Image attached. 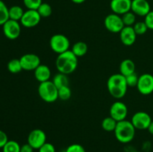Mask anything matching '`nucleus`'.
I'll return each instance as SVG.
<instances>
[{
    "label": "nucleus",
    "mask_w": 153,
    "mask_h": 152,
    "mask_svg": "<svg viewBox=\"0 0 153 152\" xmlns=\"http://www.w3.org/2000/svg\"><path fill=\"white\" fill-rule=\"evenodd\" d=\"M78 58L71 50L59 54L55 61V66L58 72L70 75L76 71L78 67Z\"/></svg>",
    "instance_id": "obj_1"
},
{
    "label": "nucleus",
    "mask_w": 153,
    "mask_h": 152,
    "mask_svg": "<svg viewBox=\"0 0 153 152\" xmlns=\"http://www.w3.org/2000/svg\"><path fill=\"white\" fill-rule=\"evenodd\" d=\"M107 88L110 95L114 98H123L128 89L126 77L120 73L112 75L108 79Z\"/></svg>",
    "instance_id": "obj_2"
},
{
    "label": "nucleus",
    "mask_w": 153,
    "mask_h": 152,
    "mask_svg": "<svg viewBox=\"0 0 153 152\" xmlns=\"http://www.w3.org/2000/svg\"><path fill=\"white\" fill-rule=\"evenodd\" d=\"M135 128L131 121L126 119L117 122L114 130V135L117 141L121 143H128L131 142L135 135Z\"/></svg>",
    "instance_id": "obj_3"
},
{
    "label": "nucleus",
    "mask_w": 153,
    "mask_h": 152,
    "mask_svg": "<svg viewBox=\"0 0 153 152\" xmlns=\"http://www.w3.org/2000/svg\"><path fill=\"white\" fill-rule=\"evenodd\" d=\"M37 92L39 96L45 102H55L58 98V89L55 86L52 80L40 83Z\"/></svg>",
    "instance_id": "obj_4"
},
{
    "label": "nucleus",
    "mask_w": 153,
    "mask_h": 152,
    "mask_svg": "<svg viewBox=\"0 0 153 152\" xmlns=\"http://www.w3.org/2000/svg\"><path fill=\"white\" fill-rule=\"evenodd\" d=\"M49 46L54 52L59 55L69 50L70 42L69 39L64 34H56L52 36L50 38Z\"/></svg>",
    "instance_id": "obj_5"
},
{
    "label": "nucleus",
    "mask_w": 153,
    "mask_h": 152,
    "mask_svg": "<svg viewBox=\"0 0 153 152\" xmlns=\"http://www.w3.org/2000/svg\"><path fill=\"white\" fill-rule=\"evenodd\" d=\"M104 25L106 29L112 33H120L125 27L122 17L114 13L108 14L105 18Z\"/></svg>",
    "instance_id": "obj_6"
},
{
    "label": "nucleus",
    "mask_w": 153,
    "mask_h": 152,
    "mask_svg": "<svg viewBox=\"0 0 153 152\" xmlns=\"http://www.w3.org/2000/svg\"><path fill=\"white\" fill-rule=\"evenodd\" d=\"M137 89L143 95H150L153 92V75L145 73L139 76Z\"/></svg>",
    "instance_id": "obj_7"
},
{
    "label": "nucleus",
    "mask_w": 153,
    "mask_h": 152,
    "mask_svg": "<svg viewBox=\"0 0 153 152\" xmlns=\"http://www.w3.org/2000/svg\"><path fill=\"white\" fill-rule=\"evenodd\" d=\"M2 31L4 35L9 40H16L19 37L21 33L20 23L18 21L9 19L2 25Z\"/></svg>",
    "instance_id": "obj_8"
},
{
    "label": "nucleus",
    "mask_w": 153,
    "mask_h": 152,
    "mask_svg": "<svg viewBox=\"0 0 153 152\" xmlns=\"http://www.w3.org/2000/svg\"><path fill=\"white\" fill-rule=\"evenodd\" d=\"M131 122L135 129L137 130H147L152 122V118L149 113L143 111H139L134 113L131 117Z\"/></svg>",
    "instance_id": "obj_9"
},
{
    "label": "nucleus",
    "mask_w": 153,
    "mask_h": 152,
    "mask_svg": "<svg viewBox=\"0 0 153 152\" xmlns=\"http://www.w3.org/2000/svg\"><path fill=\"white\" fill-rule=\"evenodd\" d=\"M21 65L22 69L25 71H32L35 70L41 64L40 58L35 54L28 53L22 55L20 58Z\"/></svg>",
    "instance_id": "obj_10"
},
{
    "label": "nucleus",
    "mask_w": 153,
    "mask_h": 152,
    "mask_svg": "<svg viewBox=\"0 0 153 152\" xmlns=\"http://www.w3.org/2000/svg\"><path fill=\"white\" fill-rule=\"evenodd\" d=\"M41 20V16L37 10H27L24 12L22 19H20V24L25 28H31L37 26Z\"/></svg>",
    "instance_id": "obj_11"
},
{
    "label": "nucleus",
    "mask_w": 153,
    "mask_h": 152,
    "mask_svg": "<svg viewBox=\"0 0 153 152\" xmlns=\"http://www.w3.org/2000/svg\"><path fill=\"white\" fill-rule=\"evenodd\" d=\"M46 142V135L41 129H34L28 136V143L34 149L38 150Z\"/></svg>",
    "instance_id": "obj_12"
},
{
    "label": "nucleus",
    "mask_w": 153,
    "mask_h": 152,
    "mask_svg": "<svg viewBox=\"0 0 153 152\" xmlns=\"http://www.w3.org/2000/svg\"><path fill=\"white\" fill-rule=\"evenodd\" d=\"M128 115L127 106L122 101H115L110 107V116L117 122L125 120Z\"/></svg>",
    "instance_id": "obj_13"
},
{
    "label": "nucleus",
    "mask_w": 153,
    "mask_h": 152,
    "mask_svg": "<svg viewBox=\"0 0 153 152\" xmlns=\"http://www.w3.org/2000/svg\"><path fill=\"white\" fill-rule=\"evenodd\" d=\"M131 6V0H111L110 2L111 10L120 16L130 11Z\"/></svg>",
    "instance_id": "obj_14"
},
{
    "label": "nucleus",
    "mask_w": 153,
    "mask_h": 152,
    "mask_svg": "<svg viewBox=\"0 0 153 152\" xmlns=\"http://www.w3.org/2000/svg\"><path fill=\"white\" fill-rule=\"evenodd\" d=\"M131 10L139 16H145L151 10L150 4L147 0H131Z\"/></svg>",
    "instance_id": "obj_15"
},
{
    "label": "nucleus",
    "mask_w": 153,
    "mask_h": 152,
    "mask_svg": "<svg viewBox=\"0 0 153 152\" xmlns=\"http://www.w3.org/2000/svg\"><path fill=\"white\" fill-rule=\"evenodd\" d=\"M120 37L123 44L130 46L135 43L137 34L133 26H125L120 32Z\"/></svg>",
    "instance_id": "obj_16"
},
{
    "label": "nucleus",
    "mask_w": 153,
    "mask_h": 152,
    "mask_svg": "<svg viewBox=\"0 0 153 152\" xmlns=\"http://www.w3.org/2000/svg\"><path fill=\"white\" fill-rule=\"evenodd\" d=\"M34 77L40 83L49 80L51 77L50 69L46 65L41 63L34 70Z\"/></svg>",
    "instance_id": "obj_17"
},
{
    "label": "nucleus",
    "mask_w": 153,
    "mask_h": 152,
    "mask_svg": "<svg viewBox=\"0 0 153 152\" xmlns=\"http://www.w3.org/2000/svg\"><path fill=\"white\" fill-rule=\"evenodd\" d=\"M135 72V64L130 59H125L120 64V73L123 76L129 75Z\"/></svg>",
    "instance_id": "obj_18"
},
{
    "label": "nucleus",
    "mask_w": 153,
    "mask_h": 152,
    "mask_svg": "<svg viewBox=\"0 0 153 152\" xmlns=\"http://www.w3.org/2000/svg\"><path fill=\"white\" fill-rule=\"evenodd\" d=\"M71 51L77 58H79L86 55L88 51V46L85 42L79 41L73 44Z\"/></svg>",
    "instance_id": "obj_19"
},
{
    "label": "nucleus",
    "mask_w": 153,
    "mask_h": 152,
    "mask_svg": "<svg viewBox=\"0 0 153 152\" xmlns=\"http://www.w3.org/2000/svg\"><path fill=\"white\" fill-rule=\"evenodd\" d=\"M9 19L15 21H20L24 14V10L20 6L13 5L9 8Z\"/></svg>",
    "instance_id": "obj_20"
},
{
    "label": "nucleus",
    "mask_w": 153,
    "mask_h": 152,
    "mask_svg": "<svg viewBox=\"0 0 153 152\" xmlns=\"http://www.w3.org/2000/svg\"><path fill=\"white\" fill-rule=\"evenodd\" d=\"M52 82L58 89L63 86H69V78L67 77V75L64 74V73L58 72V74L55 75L54 76Z\"/></svg>",
    "instance_id": "obj_21"
},
{
    "label": "nucleus",
    "mask_w": 153,
    "mask_h": 152,
    "mask_svg": "<svg viewBox=\"0 0 153 152\" xmlns=\"http://www.w3.org/2000/svg\"><path fill=\"white\" fill-rule=\"evenodd\" d=\"M117 122L115 119L113 118L108 116V117L105 118L102 122V128L104 131H107V132H113L114 131L115 128H116Z\"/></svg>",
    "instance_id": "obj_22"
},
{
    "label": "nucleus",
    "mask_w": 153,
    "mask_h": 152,
    "mask_svg": "<svg viewBox=\"0 0 153 152\" xmlns=\"http://www.w3.org/2000/svg\"><path fill=\"white\" fill-rule=\"evenodd\" d=\"M7 69L10 73L16 74V73L20 72L22 69V65L19 59H12L7 63Z\"/></svg>",
    "instance_id": "obj_23"
},
{
    "label": "nucleus",
    "mask_w": 153,
    "mask_h": 152,
    "mask_svg": "<svg viewBox=\"0 0 153 152\" xmlns=\"http://www.w3.org/2000/svg\"><path fill=\"white\" fill-rule=\"evenodd\" d=\"M9 8L5 3L0 0V25L2 26L9 19Z\"/></svg>",
    "instance_id": "obj_24"
},
{
    "label": "nucleus",
    "mask_w": 153,
    "mask_h": 152,
    "mask_svg": "<svg viewBox=\"0 0 153 152\" xmlns=\"http://www.w3.org/2000/svg\"><path fill=\"white\" fill-rule=\"evenodd\" d=\"M37 12L41 18H47L52 15V8L48 3H42L37 8Z\"/></svg>",
    "instance_id": "obj_25"
},
{
    "label": "nucleus",
    "mask_w": 153,
    "mask_h": 152,
    "mask_svg": "<svg viewBox=\"0 0 153 152\" xmlns=\"http://www.w3.org/2000/svg\"><path fill=\"white\" fill-rule=\"evenodd\" d=\"M20 147L19 143L14 140H8L7 142L2 148L3 152H20Z\"/></svg>",
    "instance_id": "obj_26"
},
{
    "label": "nucleus",
    "mask_w": 153,
    "mask_h": 152,
    "mask_svg": "<svg viewBox=\"0 0 153 152\" xmlns=\"http://www.w3.org/2000/svg\"><path fill=\"white\" fill-rule=\"evenodd\" d=\"M121 17L125 26H132L136 23V15L131 10L124 13Z\"/></svg>",
    "instance_id": "obj_27"
},
{
    "label": "nucleus",
    "mask_w": 153,
    "mask_h": 152,
    "mask_svg": "<svg viewBox=\"0 0 153 152\" xmlns=\"http://www.w3.org/2000/svg\"><path fill=\"white\" fill-rule=\"evenodd\" d=\"M72 95L71 89L69 86H63L58 89V98L61 101H67L70 98Z\"/></svg>",
    "instance_id": "obj_28"
},
{
    "label": "nucleus",
    "mask_w": 153,
    "mask_h": 152,
    "mask_svg": "<svg viewBox=\"0 0 153 152\" xmlns=\"http://www.w3.org/2000/svg\"><path fill=\"white\" fill-rule=\"evenodd\" d=\"M133 28H134V31H135L137 35H143L147 31L148 28L146 26V23L143 22H137L133 25Z\"/></svg>",
    "instance_id": "obj_29"
},
{
    "label": "nucleus",
    "mask_w": 153,
    "mask_h": 152,
    "mask_svg": "<svg viewBox=\"0 0 153 152\" xmlns=\"http://www.w3.org/2000/svg\"><path fill=\"white\" fill-rule=\"evenodd\" d=\"M23 3L28 10H37L43 1L42 0H23Z\"/></svg>",
    "instance_id": "obj_30"
},
{
    "label": "nucleus",
    "mask_w": 153,
    "mask_h": 152,
    "mask_svg": "<svg viewBox=\"0 0 153 152\" xmlns=\"http://www.w3.org/2000/svg\"><path fill=\"white\" fill-rule=\"evenodd\" d=\"M138 78L139 76H137V75L135 72L126 76V83L128 86H131V87L137 86V82H138Z\"/></svg>",
    "instance_id": "obj_31"
},
{
    "label": "nucleus",
    "mask_w": 153,
    "mask_h": 152,
    "mask_svg": "<svg viewBox=\"0 0 153 152\" xmlns=\"http://www.w3.org/2000/svg\"><path fill=\"white\" fill-rule=\"evenodd\" d=\"M65 152H86L85 149L80 144H72L69 145L65 150Z\"/></svg>",
    "instance_id": "obj_32"
},
{
    "label": "nucleus",
    "mask_w": 153,
    "mask_h": 152,
    "mask_svg": "<svg viewBox=\"0 0 153 152\" xmlns=\"http://www.w3.org/2000/svg\"><path fill=\"white\" fill-rule=\"evenodd\" d=\"M144 22L146 23L148 29L153 30V10H150L144 16Z\"/></svg>",
    "instance_id": "obj_33"
},
{
    "label": "nucleus",
    "mask_w": 153,
    "mask_h": 152,
    "mask_svg": "<svg viewBox=\"0 0 153 152\" xmlns=\"http://www.w3.org/2000/svg\"><path fill=\"white\" fill-rule=\"evenodd\" d=\"M55 148L52 143L46 142L43 144L40 148L38 149V152H55Z\"/></svg>",
    "instance_id": "obj_34"
},
{
    "label": "nucleus",
    "mask_w": 153,
    "mask_h": 152,
    "mask_svg": "<svg viewBox=\"0 0 153 152\" xmlns=\"http://www.w3.org/2000/svg\"><path fill=\"white\" fill-rule=\"evenodd\" d=\"M8 141V137L5 132L0 130V148H2L4 146V145Z\"/></svg>",
    "instance_id": "obj_35"
},
{
    "label": "nucleus",
    "mask_w": 153,
    "mask_h": 152,
    "mask_svg": "<svg viewBox=\"0 0 153 152\" xmlns=\"http://www.w3.org/2000/svg\"><path fill=\"white\" fill-rule=\"evenodd\" d=\"M34 149L28 143L24 144L20 147V152H33Z\"/></svg>",
    "instance_id": "obj_36"
},
{
    "label": "nucleus",
    "mask_w": 153,
    "mask_h": 152,
    "mask_svg": "<svg viewBox=\"0 0 153 152\" xmlns=\"http://www.w3.org/2000/svg\"><path fill=\"white\" fill-rule=\"evenodd\" d=\"M147 130H148V131L149 132V134L153 135V121H152V122L150 123L149 126L148 127Z\"/></svg>",
    "instance_id": "obj_37"
},
{
    "label": "nucleus",
    "mask_w": 153,
    "mask_h": 152,
    "mask_svg": "<svg viewBox=\"0 0 153 152\" xmlns=\"http://www.w3.org/2000/svg\"><path fill=\"white\" fill-rule=\"evenodd\" d=\"M73 3L75 4H82V3L85 2L86 0H71Z\"/></svg>",
    "instance_id": "obj_38"
}]
</instances>
